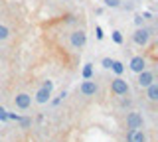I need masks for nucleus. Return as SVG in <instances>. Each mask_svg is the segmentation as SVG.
Listing matches in <instances>:
<instances>
[{
  "label": "nucleus",
  "instance_id": "obj_4",
  "mask_svg": "<svg viewBox=\"0 0 158 142\" xmlns=\"http://www.w3.org/2000/svg\"><path fill=\"white\" fill-rule=\"evenodd\" d=\"M125 128L127 130H135V128H144V116L138 111H131L125 116Z\"/></svg>",
  "mask_w": 158,
  "mask_h": 142
},
{
  "label": "nucleus",
  "instance_id": "obj_15",
  "mask_svg": "<svg viewBox=\"0 0 158 142\" xmlns=\"http://www.w3.org/2000/svg\"><path fill=\"white\" fill-rule=\"evenodd\" d=\"M111 38H113V42H115L117 46H123V42H125V38H123V32H118V30L111 32Z\"/></svg>",
  "mask_w": 158,
  "mask_h": 142
},
{
  "label": "nucleus",
  "instance_id": "obj_8",
  "mask_svg": "<svg viewBox=\"0 0 158 142\" xmlns=\"http://www.w3.org/2000/svg\"><path fill=\"white\" fill-rule=\"evenodd\" d=\"M146 132L142 128H135V130H127L125 132V142H146Z\"/></svg>",
  "mask_w": 158,
  "mask_h": 142
},
{
  "label": "nucleus",
  "instance_id": "obj_2",
  "mask_svg": "<svg viewBox=\"0 0 158 142\" xmlns=\"http://www.w3.org/2000/svg\"><path fill=\"white\" fill-rule=\"evenodd\" d=\"M69 46H71L75 51H81L83 47L87 46V32L83 30V28L73 30L71 34H69Z\"/></svg>",
  "mask_w": 158,
  "mask_h": 142
},
{
  "label": "nucleus",
  "instance_id": "obj_20",
  "mask_svg": "<svg viewBox=\"0 0 158 142\" xmlns=\"http://www.w3.org/2000/svg\"><path fill=\"white\" fill-rule=\"evenodd\" d=\"M95 36H97V40H99V42L105 38V34H103V28H101V26H97V28H95Z\"/></svg>",
  "mask_w": 158,
  "mask_h": 142
},
{
  "label": "nucleus",
  "instance_id": "obj_5",
  "mask_svg": "<svg viewBox=\"0 0 158 142\" xmlns=\"http://www.w3.org/2000/svg\"><path fill=\"white\" fill-rule=\"evenodd\" d=\"M128 91H131L128 81H125L121 75H117L115 79L111 81V93H113L115 97H125V95H128Z\"/></svg>",
  "mask_w": 158,
  "mask_h": 142
},
{
  "label": "nucleus",
  "instance_id": "obj_7",
  "mask_svg": "<svg viewBox=\"0 0 158 142\" xmlns=\"http://www.w3.org/2000/svg\"><path fill=\"white\" fill-rule=\"evenodd\" d=\"M79 93H81L83 97H95L97 93H99V85H97V81H93V79H85L81 83V87H79Z\"/></svg>",
  "mask_w": 158,
  "mask_h": 142
},
{
  "label": "nucleus",
  "instance_id": "obj_1",
  "mask_svg": "<svg viewBox=\"0 0 158 142\" xmlns=\"http://www.w3.org/2000/svg\"><path fill=\"white\" fill-rule=\"evenodd\" d=\"M52 93H53V81L52 79H46L40 85V89L34 93V103L36 105H46V103H49L52 101Z\"/></svg>",
  "mask_w": 158,
  "mask_h": 142
},
{
  "label": "nucleus",
  "instance_id": "obj_6",
  "mask_svg": "<svg viewBox=\"0 0 158 142\" xmlns=\"http://www.w3.org/2000/svg\"><path fill=\"white\" fill-rule=\"evenodd\" d=\"M32 103H34L32 95H30V93H26V91H20V93H16V95H14V107H16V109H20V111H28L30 107H32Z\"/></svg>",
  "mask_w": 158,
  "mask_h": 142
},
{
  "label": "nucleus",
  "instance_id": "obj_14",
  "mask_svg": "<svg viewBox=\"0 0 158 142\" xmlns=\"http://www.w3.org/2000/svg\"><path fill=\"white\" fill-rule=\"evenodd\" d=\"M10 38V28L6 26V24H0V43L6 42Z\"/></svg>",
  "mask_w": 158,
  "mask_h": 142
},
{
  "label": "nucleus",
  "instance_id": "obj_16",
  "mask_svg": "<svg viewBox=\"0 0 158 142\" xmlns=\"http://www.w3.org/2000/svg\"><path fill=\"white\" fill-rule=\"evenodd\" d=\"M107 8H121L123 6V0H103Z\"/></svg>",
  "mask_w": 158,
  "mask_h": 142
},
{
  "label": "nucleus",
  "instance_id": "obj_21",
  "mask_svg": "<svg viewBox=\"0 0 158 142\" xmlns=\"http://www.w3.org/2000/svg\"><path fill=\"white\" fill-rule=\"evenodd\" d=\"M0 120H4V122L8 120V111L4 109V107H0Z\"/></svg>",
  "mask_w": 158,
  "mask_h": 142
},
{
  "label": "nucleus",
  "instance_id": "obj_11",
  "mask_svg": "<svg viewBox=\"0 0 158 142\" xmlns=\"http://www.w3.org/2000/svg\"><path fill=\"white\" fill-rule=\"evenodd\" d=\"M146 99L150 103H158V83L152 81L150 85L146 87Z\"/></svg>",
  "mask_w": 158,
  "mask_h": 142
},
{
  "label": "nucleus",
  "instance_id": "obj_3",
  "mask_svg": "<svg viewBox=\"0 0 158 142\" xmlns=\"http://www.w3.org/2000/svg\"><path fill=\"white\" fill-rule=\"evenodd\" d=\"M150 38H152V30L146 28V26L136 28V30L132 32V42H135L138 47H146L148 43H150Z\"/></svg>",
  "mask_w": 158,
  "mask_h": 142
},
{
  "label": "nucleus",
  "instance_id": "obj_13",
  "mask_svg": "<svg viewBox=\"0 0 158 142\" xmlns=\"http://www.w3.org/2000/svg\"><path fill=\"white\" fill-rule=\"evenodd\" d=\"M81 75H83V79H93V63H85L83 65Z\"/></svg>",
  "mask_w": 158,
  "mask_h": 142
},
{
  "label": "nucleus",
  "instance_id": "obj_9",
  "mask_svg": "<svg viewBox=\"0 0 158 142\" xmlns=\"http://www.w3.org/2000/svg\"><path fill=\"white\" fill-rule=\"evenodd\" d=\"M136 75H138V79H136V83H138V87H140V89H146V87L150 85L152 81H156L154 73H152V71H148V69H144V71H140V73H136Z\"/></svg>",
  "mask_w": 158,
  "mask_h": 142
},
{
  "label": "nucleus",
  "instance_id": "obj_19",
  "mask_svg": "<svg viewBox=\"0 0 158 142\" xmlns=\"http://www.w3.org/2000/svg\"><path fill=\"white\" fill-rule=\"evenodd\" d=\"M111 63H113L111 57H103V59H101V65L105 67V69H111Z\"/></svg>",
  "mask_w": 158,
  "mask_h": 142
},
{
  "label": "nucleus",
  "instance_id": "obj_10",
  "mask_svg": "<svg viewBox=\"0 0 158 142\" xmlns=\"http://www.w3.org/2000/svg\"><path fill=\"white\" fill-rule=\"evenodd\" d=\"M128 69H131L132 73H140L146 69V57L142 55H135L131 61H128Z\"/></svg>",
  "mask_w": 158,
  "mask_h": 142
},
{
  "label": "nucleus",
  "instance_id": "obj_12",
  "mask_svg": "<svg viewBox=\"0 0 158 142\" xmlns=\"http://www.w3.org/2000/svg\"><path fill=\"white\" fill-rule=\"evenodd\" d=\"M111 71L115 73V75H123V73H125V65H123L121 61H115V59H113V63H111Z\"/></svg>",
  "mask_w": 158,
  "mask_h": 142
},
{
  "label": "nucleus",
  "instance_id": "obj_17",
  "mask_svg": "<svg viewBox=\"0 0 158 142\" xmlns=\"http://www.w3.org/2000/svg\"><path fill=\"white\" fill-rule=\"evenodd\" d=\"M144 22H146V18L142 16V14H136V16H135V24H136V28H142V26H144Z\"/></svg>",
  "mask_w": 158,
  "mask_h": 142
},
{
  "label": "nucleus",
  "instance_id": "obj_18",
  "mask_svg": "<svg viewBox=\"0 0 158 142\" xmlns=\"http://www.w3.org/2000/svg\"><path fill=\"white\" fill-rule=\"evenodd\" d=\"M65 97H67V93H65V91H61V93H59V95L56 97V99L52 101V105H53V107H57L59 103H61V99H65Z\"/></svg>",
  "mask_w": 158,
  "mask_h": 142
}]
</instances>
